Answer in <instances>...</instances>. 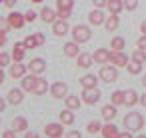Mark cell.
<instances>
[{"label": "cell", "mask_w": 146, "mask_h": 138, "mask_svg": "<svg viewBox=\"0 0 146 138\" xmlns=\"http://www.w3.org/2000/svg\"><path fill=\"white\" fill-rule=\"evenodd\" d=\"M142 126H144V116L140 112H128L124 116V128L126 130L138 132V130H142Z\"/></svg>", "instance_id": "6da1fadb"}, {"label": "cell", "mask_w": 146, "mask_h": 138, "mask_svg": "<svg viewBox=\"0 0 146 138\" xmlns=\"http://www.w3.org/2000/svg\"><path fill=\"white\" fill-rule=\"evenodd\" d=\"M90 36H92V32H90V26L78 24V26H74V28H72V40H74V42H78V44H84V42H88V40H90Z\"/></svg>", "instance_id": "7a4b0ae2"}, {"label": "cell", "mask_w": 146, "mask_h": 138, "mask_svg": "<svg viewBox=\"0 0 146 138\" xmlns=\"http://www.w3.org/2000/svg\"><path fill=\"white\" fill-rule=\"evenodd\" d=\"M98 76H100V80H104V82H116V78H118V66H106V64H102V68H100V72H98Z\"/></svg>", "instance_id": "3957f363"}, {"label": "cell", "mask_w": 146, "mask_h": 138, "mask_svg": "<svg viewBox=\"0 0 146 138\" xmlns=\"http://www.w3.org/2000/svg\"><path fill=\"white\" fill-rule=\"evenodd\" d=\"M50 94L56 98V100H64L68 96V84L66 82H54L50 86Z\"/></svg>", "instance_id": "277c9868"}, {"label": "cell", "mask_w": 146, "mask_h": 138, "mask_svg": "<svg viewBox=\"0 0 146 138\" xmlns=\"http://www.w3.org/2000/svg\"><path fill=\"white\" fill-rule=\"evenodd\" d=\"M80 98H82V102H86V104L92 106V104H96L100 100V90L98 88H84Z\"/></svg>", "instance_id": "5b68a950"}, {"label": "cell", "mask_w": 146, "mask_h": 138, "mask_svg": "<svg viewBox=\"0 0 146 138\" xmlns=\"http://www.w3.org/2000/svg\"><path fill=\"white\" fill-rule=\"evenodd\" d=\"M44 132H46V136H48V138H62V134H64V124H62V122L46 124Z\"/></svg>", "instance_id": "8992f818"}, {"label": "cell", "mask_w": 146, "mask_h": 138, "mask_svg": "<svg viewBox=\"0 0 146 138\" xmlns=\"http://www.w3.org/2000/svg\"><path fill=\"white\" fill-rule=\"evenodd\" d=\"M8 24H10V28L20 30V28L26 24V18H24V14H20V12H10V14H8Z\"/></svg>", "instance_id": "52a82bcc"}, {"label": "cell", "mask_w": 146, "mask_h": 138, "mask_svg": "<svg viewBox=\"0 0 146 138\" xmlns=\"http://www.w3.org/2000/svg\"><path fill=\"white\" fill-rule=\"evenodd\" d=\"M44 70H46V60H44V58H32V60H30V64H28V72L40 76Z\"/></svg>", "instance_id": "ba28073f"}, {"label": "cell", "mask_w": 146, "mask_h": 138, "mask_svg": "<svg viewBox=\"0 0 146 138\" xmlns=\"http://www.w3.org/2000/svg\"><path fill=\"white\" fill-rule=\"evenodd\" d=\"M92 58H94V62H98V64H108L110 58H112V52H110L108 48H98V50H94Z\"/></svg>", "instance_id": "9c48e42d"}, {"label": "cell", "mask_w": 146, "mask_h": 138, "mask_svg": "<svg viewBox=\"0 0 146 138\" xmlns=\"http://www.w3.org/2000/svg\"><path fill=\"white\" fill-rule=\"evenodd\" d=\"M110 62L114 64V66H118V68H124V66H128V56L122 52V50H112V58H110Z\"/></svg>", "instance_id": "30bf717a"}, {"label": "cell", "mask_w": 146, "mask_h": 138, "mask_svg": "<svg viewBox=\"0 0 146 138\" xmlns=\"http://www.w3.org/2000/svg\"><path fill=\"white\" fill-rule=\"evenodd\" d=\"M52 32H54L56 36H66V32H68V20L56 18V20L52 22Z\"/></svg>", "instance_id": "8fae6325"}, {"label": "cell", "mask_w": 146, "mask_h": 138, "mask_svg": "<svg viewBox=\"0 0 146 138\" xmlns=\"http://www.w3.org/2000/svg\"><path fill=\"white\" fill-rule=\"evenodd\" d=\"M20 80H22V82H20V84H22L20 88H22L24 92H32V90H34V84H36V80H38V76H36V74H32V72H28V74H26V76H22Z\"/></svg>", "instance_id": "7c38bea8"}, {"label": "cell", "mask_w": 146, "mask_h": 138, "mask_svg": "<svg viewBox=\"0 0 146 138\" xmlns=\"http://www.w3.org/2000/svg\"><path fill=\"white\" fill-rule=\"evenodd\" d=\"M8 74H10L12 78H22V76H26V74H28V66H24L22 62H14V64L10 66Z\"/></svg>", "instance_id": "4fadbf2b"}, {"label": "cell", "mask_w": 146, "mask_h": 138, "mask_svg": "<svg viewBox=\"0 0 146 138\" xmlns=\"http://www.w3.org/2000/svg\"><path fill=\"white\" fill-rule=\"evenodd\" d=\"M88 22H90L92 26H100V24L106 22V16H104V12H102L100 8H96V10H92V12L88 14Z\"/></svg>", "instance_id": "5bb4252c"}, {"label": "cell", "mask_w": 146, "mask_h": 138, "mask_svg": "<svg viewBox=\"0 0 146 138\" xmlns=\"http://www.w3.org/2000/svg\"><path fill=\"white\" fill-rule=\"evenodd\" d=\"M22 98H24V90L22 88H12L10 92H8V104H12V106H18L20 102H22Z\"/></svg>", "instance_id": "9a60e30c"}, {"label": "cell", "mask_w": 146, "mask_h": 138, "mask_svg": "<svg viewBox=\"0 0 146 138\" xmlns=\"http://www.w3.org/2000/svg\"><path fill=\"white\" fill-rule=\"evenodd\" d=\"M64 54H66L68 58H76V56L80 54V44L74 42V40H72V42H66V44H64Z\"/></svg>", "instance_id": "2e32d148"}, {"label": "cell", "mask_w": 146, "mask_h": 138, "mask_svg": "<svg viewBox=\"0 0 146 138\" xmlns=\"http://www.w3.org/2000/svg\"><path fill=\"white\" fill-rule=\"evenodd\" d=\"M76 62H78V68H90L92 62H94V58H92V54H88V52H80V54L76 56Z\"/></svg>", "instance_id": "e0dca14e"}, {"label": "cell", "mask_w": 146, "mask_h": 138, "mask_svg": "<svg viewBox=\"0 0 146 138\" xmlns=\"http://www.w3.org/2000/svg\"><path fill=\"white\" fill-rule=\"evenodd\" d=\"M98 78H100V76H96V74H84V76L80 78V86H82V88H96Z\"/></svg>", "instance_id": "ac0fdd59"}, {"label": "cell", "mask_w": 146, "mask_h": 138, "mask_svg": "<svg viewBox=\"0 0 146 138\" xmlns=\"http://www.w3.org/2000/svg\"><path fill=\"white\" fill-rule=\"evenodd\" d=\"M100 114H102V118L106 120V122H112L114 118H116V106L110 102V104H106V106H102V110H100Z\"/></svg>", "instance_id": "d6986e66"}, {"label": "cell", "mask_w": 146, "mask_h": 138, "mask_svg": "<svg viewBox=\"0 0 146 138\" xmlns=\"http://www.w3.org/2000/svg\"><path fill=\"white\" fill-rule=\"evenodd\" d=\"M102 136H104V138H118V136H120V132H118L116 124L106 122V124L102 126Z\"/></svg>", "instance_id": "ffe728a7"}, {"label": "cell", "mask_w": 146, "mask_h": 138, "mask_svg": "<svg viewBox=\"0 0 146 138\" xmlns=\"http://www.w3.org/2000/svg\"><path fill=\"white\" fill-rule=\"evenodd\" d=\"M40 18H42L44 22L52 24V22L58 18V14H56V10H52V8H48V6H44V8L40 10Z\"/></svg>", "instance_id": "44dd1931"}, {"label": "cell", "mask_w": 146, "mask_h": 138, "mask_svg": "<svg viewBox=\"0 0 146 138\" xmlns=\"http://www.w3.org/2000/svg\"><path fill=\"white\" fill-rule=\"evenodd\" d=\"M106 8L110 10V14H120L124 10V0H108Z\"/></svg>", "instance_id": "7402d4cb"}, {"label": "cell", "mask_w": 146, "mask_h": 138, "mask_svg": "<svg viewBox=\"0 0 146 138\" xmlns=\"http://www.w3.org/2000/svg\"><path fill=\"white\" fill-rule=\"evenodd\" d=\"M136 102H140V96L136 94V90H124V104L126 106H134Z\"/></svg>", "instance_id": "603a6c76"}, {"label": "cell", "mask_w": 146, "mask_h": 138, "mask_svg": "<svg viewBox=\"0 0 146 138\" xmlns=\"http://www.w3.org/2000/svg\"><path fill=\"white\" fill-rule=\"evenodd\" d=\"M46 90H48V82H46L44 78H40V76H38V80H36V84H34V90H32V94H36V96H42V94H46Z\"/></svg>", "instance_id": "cb8c5ba5"}, {"label": "cell", "mask_w": 146, "mask_h": 138, "mask_svg": "<svg viewBox=\"0 0 146 138\" xmlns=\"http://www.w3.org/2000/svg\"><path fill=\"white\" fill-rule=\"evenodd\" d=\"M58 118H60V122H62V124H64V126H72V124H74V120H76V118H74V114H72V110H70V108H66V110H62V112H60V116H58Z\"/></svg>", "instance_id": "d4e9b609"}, {"label": "cell", "mask_w": 146, "mask_h": 138, "mask_svg": "<svg viewBox=\"0 0 146 138\" xmlns=\"http://www.w3.org/2000/svg\"><path fill=\"white\" fill-rule=\"evenodd\" d=\"M118 24H120L118 14H110V16L106 18V22H104V26H106V30H108V32H114V30L118 28Z\"/></svg>", "instance_id": "484cf974"}, {"label": "cell", "mask_w": 146, "mask_h": 138, "mask_svg": "<svg viewBox=\"0 0 146 138\" xmlns=\"http://www.w3.org/2000/svg\"><path fill=\"white\" fill-rule=\"evenodd\" d=\"M24 54H26L24 44H14V48H12V60H14V62H22Z\"/></svg>", "instance_id": "4316f807"}, {"label": "cell", "mask_w": 146, "mask_h": 138, "mask_svg": "<svg viewBox=\"0 0 146 138\" xmlns=\"http://www.w3.org/2000/svg\"><path fill=\"white\" fill-rule=\"evenodd\" d=\"M64 104H66V108H70V110H78L80 108V104H82V98H78V96H66L64 98Z\"/></svg>", "instance_id": "83f0119b"}, {"label": "cell", "mask_w": 146, "mask_h": 138, "mask_svg": "<svg viewBox=\"0 0 146 138\" xmlns=\"http://www.w3.org/2000/svg\"><path fill=\"white\" fill-rule=\"evenodd\" d=\"M12 128H14L16 132H26V130H28V122H26V118H22V116L14 118V120H12Z\"/></svg>", "instance_id": "f1b7e54d"}, {"label": "cell", "mask_w": 146, "mask_h": 138, "mask_svg": "<svg viewBox=\"0 0 146 138\" xmlns=\"http://www.w3.org/2000/svg\"><path fill=\"white\" fill-rule=\"evenodd\" d=\"M124 46H126V40L122 36H114L112 42H110V48L112 50H124Z\"/></svg>", "instance_id": "f546056e"}, {"label": "cell", "mask_w": 146, "mask_h": 138, "mask_svg": "<svg viewBox=\"0 0 146 138\" xmlns=\"http://www.w3.org/2000/svg\"><path fill=\"white\" fill-rule=\"evenodd\" d=\"M110 102H112L114 106H120V104H124V90H116V92H112V96H110Z\"/></svg>", "instance_id": "4dcf8cb0"}, {"label": "cell", "mask_w": 146, "mask_h": 138, "mask_svg": "<svg viewBox=\"0 0 146 138\" xmlns=\"http://www.w3.org/2000/svg\"><path fill=\"white\" fill-rule=\"evenodd\" d=\"M132 60H134V62H138V64H144V62H146V50L136 48V50L132 52Z\"/></svg>", "instance_id": "1f68e13d"}, {"label": "cell", "mask_w": 146, "mask_h": 138, "mask_svg": "<svg viewBox=\"0 0 146 138\" xmlns=\"http://www.w3.org/2000/svg\"><path fill=\"white\" fill-rule=\"evenodd\" d=\"M74 0H56V10H72Z\"/></svg>", "instance_id": "d6a6232c"}, {"label": "cell", "mask_w": 146, "mask_h": 138, "mask_svg": "<svg viewBox=\"0 0 146 138\" xmlns=\"http://www.w3.org/2000/svg\"><path fill=\"white\" fill-rule=\"evenodd\" d=\"M22 44H24V48H26V50H32V48H36V46H38V42H36V36H34V34L26 36V38L22 40Z\"/></svg>", "instance_id": "836d02e7"}, {"label": "cell", "mask_w": 146, "mask_h": 138, "mask_svg": "<svg viewBox=\"0 0 146 138\" xmlns=\"http://www.w3.org/2000/svg\"><path fill=\"white\" fill-rule=\"evenodd\" d=\"M126 70H128V72H130L132 76H138V74L142 72V64H138V62H134V60H132V62H128Z\"/></svg>", "instance_id": "e575fe53"}, {"label": "cell", "mask_w": 146, "mask_h": 138, "mask_svg": "<svg viewBox=\"0 0 146 138\" xmlns=\"http://www.w3.org/2000/svg\"><path fill=\"white\" fill-rule=\"evenodd\" d=\"M86 130H88L90 134H96V132H102V124H100L98 120H92V122H88V126H86Z\"/></svg>", "instance_id": "d590c367"}, {"label": "cell", "mask_w": 146, "mask_h": 138, "mask_svg": "<svg viewBox=\"0 0 146 138\" xmlns=\"http://www.w3.org/2000/svg\"><path fill=\"white\" fill-rule=\"evenodd\" d=\"M10 62H12V54L0 52V68H6V66H8Z\"/></svg>", "instance_id": "8d00e7d4"}, {"label": "cell", "mask_w": 146, "mask_h": 138, "mask_svg": "<svg viewBox=\"0 0 146 138\" xmlns=\"http://www.w3.org/2000/svg\"><path fill=\"white\" fill-rule=\"evenodd\" d=\"M138 8V0H124V10H136Z\"/></svg>", "instance_id": "74e56055"}, {"label": "cell", "mask_w": 146, "mask_h": 138, "mask_svg": "<svg viewBox=\"0 0 146 138\" xmlns=\"http://www.w3.org/2000/svg\"><path fill=\"white\" fill-rule=\"evenodd\" d=\"M136 46H138V48H142V50H146V34H142V36L136 40Z\"/></svg>", "instance_id": "f35d334b"}, {"label": "cell", "mask_w": 146, "mask_h": 138, "mask_svg": "<svg viewBox=\"0 0 146 138\" xmlns=\"http://www.w3.org/2000/svg\"><path fill=\"white\" fill-rule=\"evenodd\" d=\"M24 18H26V22H34V20H36V12H34V10H28V12L24 14Z\"/></svg>", "instance_id": "ab89813d"}, {"label": "cell", "mask_w": 146, "mask_h": 138, "mask_svg": "<svg viewBox=\"0 0 146 138\" xmlns=\"http://www.w3.org/2000/svg\"><path fill=\"white\" fill-rule=\"evenodd\" d=\"M8 28H10V24H8V18H0V30H4V32H6Z\"/></svg>", "instance_id": "60d3db41"}, {"label": "cell", "mask_w": 146, "mask_h": 138, "mask_svg": "<svg viewBox=\"0 0 146 138\" xmlns=\"http://www.w3.org/2000/svg\"><path fill=\"white\" fill-rule=\"evenodd\" d=\"M34 36H36V42H38V46H44V42H46V38H44V34H40V32H36Z\"/></svg>", "instance_id": "b9f144b4"}, {"label": "cell", "mask_w": 146, "mask_h": 138, "mask_svg": "<svg viewBox=\"0 0 146 138\" xmlns=\"http://www.w3.org/2000/svg\"><path fill=\"white\" fill-rule=\"evenodd\" d=\"M2 138H16V130H14V128H10V130H6V132L2 134Z\"/></svg>", "instance_id": "7bdbcfd3"}, {"label": "cell", "mask_w": 146, "mask_h": 138, "mask_svg": "<svg viewBox=\"0 0 146 138\" xmlns=\"http://www.w3.org/2000/svg\"><path fill=\"white\" fill-rule=\"evenodd\" d=\"M66 138H82V134L78 130H70V132H66Z\"/></svg>", "instance_id": "ee69618b"}, {"label": "cell", "mask_w": 146, "mask_h": 138, "mask_svg": "<svg viewBox=\"0 0 146 138\" xmlns=\"http://www.w3.org/2000/svg\"><path fill=\"white\" fill-rule=\"evenodd\" d=\"M92 2H94L96 8H104V6L108 4V0H92Z\"/></svg>", "instance_id": "f6af8a7d"}, {"label": "cell", "mask_w": 146, "mask_h": 138, "mask_svg": "<svg viewBox=\"0 0 146 138\" xmlns=\"http://www.w3.org/2000/svg\"><path fill=\"white\" fill-rule=\"evenodd\" d=\"M4 44H6V32H4V30H0V48H2Z\"/></svg>", "instance_id": "bcb514c9"}, {"label": "cell", "mask_w": 146, "mask_h": 138, "mask_svg": "<svg viewBox=\"0 0 146 138\" xmlns=\"http://www.w3.org/2000/svg\"><path fill=\"white\" fill-rule=\"evenodd\" d=\"M14 4H16V0H4V6L6 8H14Z\"/></svg>", "instance_id": "7dc6e473"}, {"label": "cell", "mask_w": 146, "mask_h": 138, "mask_svg": "<svg viewBox=\"0 0 146 138\" xmlns=\"http://www.w3.org/2000/svg\"><path fill=\"white\" fill-rule=\"evenodd\" d=\"M6 104H8V100H4V98H0V112H4Z\"/></svg>", "instance_id": "c3c4849f"}, {"label": "cell", "mask_w": 146, "mask_h": 138, "mask_svg": "<svg viewBox=\"0 0 146 138\" xmlns=\"http://www.w3.org/2000/svg\"><path fill=\"white\" fill-rule=\"evenodd\" d=\"M118 138H134V136H132V132L128 130V132H120V136H118Z\"/></svg>", "instance_id": "681fc988"}, {"label": "cell", "mask_w": 146, "mask_h": 138, "mask_svg": "<svg viewBox=\"0 0 146 138\" xmlns=\"http://www.w3.org/2000/svg\"><path fill=\"white\" fill-rule=\"evenodd\" d=\"M24 138H40V136H38L36 132H26V134H24Z\"/></svg>", "instance_id": "f907efd6"}, {"label": "cell", "mask_w": 146, "mask_h": 138, "mask_svg": "<svg viewBox=\"0 0 146 138\" xmlns=\"http://www.w3.org/2000/svg\"><path fill=\"white\" fill-rule=\"evenodd\" d=\"M140 32L146 34V20H142V24H140Z\"/></svg>", "instance_id": "816d5d0a"}, {"label": "cell", "mask_w": 146, "mask_h": 138, "mask_svg": "<svg viewBox=\"0 0 146 138\" xmlns=\"http://www.w3.org/2000/svg\"><path fill=\"white\" fill-rule=\"evenodd\" d=\"M140 104L146 108V94H142V96H140Z\"/></svg>", "instance_id": "f5cc1de1"}, {"label": "cell", "mask_w": 146, "mask_h": 138, "mask_svg": "<svg viewBox=\"0 0 146 138\" xmlns=\"http://www.w3.org/2000/svg\"><path fill=\"white\" fill-rule=\"evenodd\" d=\"M2 82H4V70L0 68V84H2Z\"/></svg>", "instance_id": "db71d44e"}, {"label": "cell", "mask_w": 146, "mask_h": 138, "mask_svg": "<svg viewBox=\"0 0 146 138\" xmlns=\"http://www.w3.org/2000/svg\"><path fill=\"white\" fill-rule=\"evenodd\" d=\"M142 86H144V88H146V74H144V76H142Z\"/></svg>", "instance_id": "11a10c76"}, {"label": "cell", "mask_w": 146, "mask_h": 138, "mask_svg": "<svg viewBox=\"0 0 146 138\" xmlns=\"http://www.w3.org/2000/svg\"><path fill=\"white\" fill-rule=\"evenodd\" d=\"M30 2H34V4H40V2H44V0H30Z\"/></svg>", "instance_id": "9f6ffc18"}, {"label": "cell", "mask_w": 146, "mask_h": 138, "mask_svg": "<svg viewBox=\"0 0 146 138\" xmlns=\"http://www.w3.org/2000/svg\"><path fill=\"white\" fill-rule=\"evenodd\" d=\"M136 138H146V134H138V136H136Z\"/></svg>", "instance_id": "6f0895ef"}, {"label": "cell", "mask_w": 146, "mask_h": 138, "mask_svg": "<svg viewBox=\"0 0 146 138\" xmlns=\"http://www.w3.org/2000/svg\"><path fill=\"white\" fill-rule=\"evenodd\" d=\"M0 2H4V0H0Z\"/></svg>", "instance_id": "680465c9"}, {"label": "cell", "mask_w": 146, "mask_h": 138, "mask_svg": "<svg viewBox=\"0 0 146 138\" xmlns=\"http://www.w3.org/2000/svg\"><path fill=\"white\" fill-rule=\"evenodd\" d=\"M0 124H2V120H0Z\"/></svg>", "instance_id": "91938a15"}]
</instances>
